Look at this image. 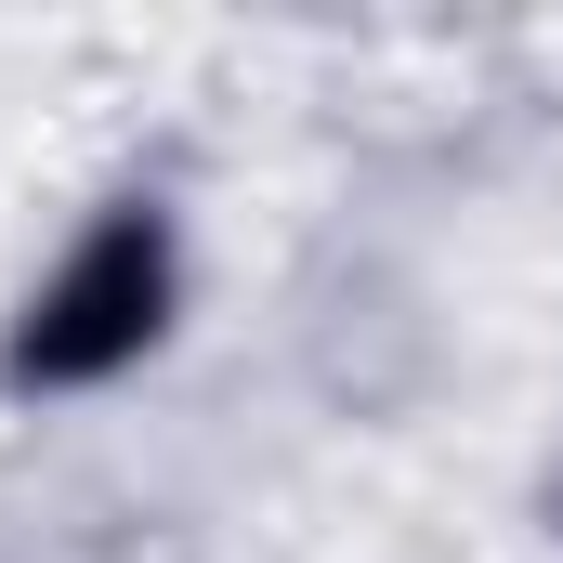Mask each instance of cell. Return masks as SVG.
Segmentation results:
<instances>
[{
    "label": "cell",
    "mask_w": 563,
    "mask_h": 563,
    "mask_svg": "<svg viewBox=\"0 0 563 563\" xmlns=\"http://www.w3.org/2000/svg\"><path fill=\"white\" fill-rule=\"evenodd\" d=\"M157 288H170V236L132 210V223H106V236L53 276V301H40V314H26V341H13V367H26V380H92V367L144 354Z\"/></svg>",
    "instance_id": "6da1fadb"
}]
</instances>
